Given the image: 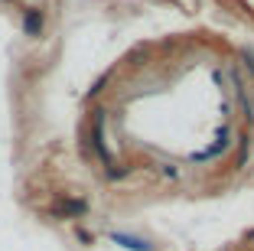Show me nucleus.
Listing matches in <instances>:
<instances>
[{"mask_svg": "<svg viewBox=\"0 0 254 251\" xmlns=\"http://www.w3.org/2000/svg\"><path fill=\"white\" fill-rule=\"evenodd\" d=\"M228 144H232V127H228V124H222V127H218V134H215V141H212V144H209L205 150H199V154H192V163L215 160L218 154H225V150H228Z\"/></svg>", "mask_w": 254, "mask_h": 251, "instance_id": "1", "label": "nucleus"}, {"mask_svg": "<svg viewBox=\"0 0 254 251\" xmlns=\"http://www.w3.org/2000/svg\"><path fill=\"white\" fill-rule=\"evenodd\" d=\"M111 242L121 245L127 251H153V245L147 238H137V235H127V232H111Z\"/></svg>", "mask_w": 254, "mask_h": 251, "instance_id": "2", "label": "nucleus"}, {"mask_svg": "<svg viewBox=\"0 0 254 251\" xmlns=\"http://www.w3.org/2000/svg\"><path fill=\"white\" fill-rule=\"evenodd\" d=\"M23 30H26V36H39V33H43V13H39V10H26Z\"/></svg>", "mask_w": 254, "mask_h": 251, "instance_id": "3", "label": "nucleus"}, {"mask_svg": "<svg viewBox=\"0 0 254 251\" xmlns=\"http://www.w3.org/2000/svg\"><path fill=\"white\" fill-rule=\"evenodd\" d=\"M85 202L82 199H62V206H59V212H65V215H85Z\"/></svg>", "mask_w": 254, "mask_h": 251, "instance_id": "4", "label": "nucleus"}, {"mask_svg": "<svg viewBox=\"0 0 254 251\" xmlns=\"http://www.w3.org/2000/svg\"><path fill=\"white\" fill-rule=\"evenodd\" d=\"M160 173H163V176H170V179H176V176H180V170H176L173 163H163V167H160Z\"/></svg>", "mask_w": 254, "mask_h": 251, "instance_id": "5", "label": "nucleus"}, {"mask_svg": "<svg viewBox=\"0 0 254 251\" xmlns=\"http://www.w3.org/2000/svg\"><path fill=\"white\" fill-rule=\"evenodd\" d=\"M248 157V137H238V163H245Z\"/></svg>", "mask_w": 254, "mask_h": 251, "instance_id": "6", "label": "nucleus"}, {"mask_svg": "<svg viewBox=\"0 0 254 251\" xmlns=\"http://www.w3.org/2000/svg\"><path fill=\"white\" fill-rule=\"evenodd\" d=\"M248 242H251V245H254V232H248Z\"/></svg>", "mask_w": 254, "mask_h": 251, "instance_id": "7", "label": "nucleus"}]
</instances>
